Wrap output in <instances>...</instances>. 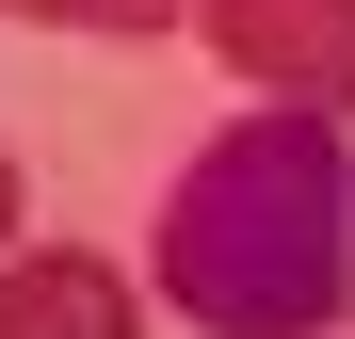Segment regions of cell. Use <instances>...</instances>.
Returning <instances> with one entry per match:
<instances>
[{
	"instance_id": "cell-1",
	"label": "cell",
	"mask_w": 355,
	"mask_h": 339,
	"mask_svg": "<svg viewBox=\"0 0 355 339\" xmlns=\"http://www.w3.org/2000/svg\"><path fill=\"white\" fill-rule=\"evenodd\" d=\"M162 307L194 339H339L355 323V146L339 113H226V130L162 178Z\"/></svg>"
},
{
	"instance_id": "cell-2",
	"label": "cell",
	"mask_w": 355,
	"mask_h": 339,
	"mask_svg": "<svg viewBox=\"0 0 355 339\" xmlns=\"http://www.w3.org/2000/svg\"><path fill=\"white\" fill-rule=\"evenodd\" d=\"M194 33L291 113H355V0H194Z\"/></svg>"
},
{
	"instance_id": "cell-3",
	"label": "cell",
	"mask_w": 355,
	"mask_h": 339,
	"mask_svg": "<svg viewBox=\"0 0 355 339\" xmlns=\"http://www.w3.org/2000/svg\"><path fill=\"white\" fill-rule=\"evenodd\" d=\"M0 339H146V307L97 243H49V259H0Z\"/></svg>"
},
{
	"instance_id": "cell-4",
	"label": "cell",
	"mask_w": 355,
	"mask_h": 339,
	"mask_svg": "<svg viewBox=\"0 0 355 339\" xmlns=\"http://www.w3.org/2000/svg\"><path fill=\"white\" fill-rule=\"evenodd\" d=\"M0 17H65V33H178L194 0H0Z\"/></svg>"
},
{
	"instance_id": "cell-5",
	"label": "cell",
	"mask_w": 355,
	"mask_h": 339,
	"mask_svg": "<svg viewBox=\"0 0 355 339\" xmlns=\"http://www.w3.org/2000/svg\"><path fill=\"white\" fill-rule=\"evenodd\" d=\"M0 243H17V162H0Z\"/></svg>"
}]
</instances>
